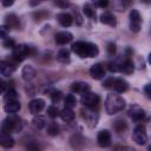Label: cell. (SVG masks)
Instances as JSON below:
<instances>
[{
    "label": "cell",
    "instance_id": "6da1fadb",
    "mask_svg": "<svg viewBox=\"0 0 151 151\" xmlns=\"http://www.w3.org/2000/svg\"><path fill=\"white\" fill-rule=\"evenodd\" d=\"M71 50L80 58H94L99 54L98 46L88 41H76L72 44Z\"/></svg>",
    "mask_w": 151,
    "mask_h": 151
},
{
    "label": "cell",
    "instance_id": "7a4b0ae2",
    "mask_svg": "<svg viewBox=\"0 0 151 151\" xmlns=\"http://www.w3.org/2000/svg\"><path fill=\"white\" fill-rule=\"evenodd\" d=\"M125 107V99L119 94H107L105 100V110L107 114H116Z\"/></svg>",
    "mask_w": 151,
    "mask_h": 151
},
{
    "label": "cell",
    "instance_id": "3957f363",
    "mask_svg": "<svg viewBox=\"0 0 151 151\" xmlns=\"http://www.w3.org/2000/svg\"><path fill=\"white\" fill-rule=\"evenodd\" d=\"M24 126V123L20 117L15 116L14 113L12 116H8L5 118L1 123V133H12V132H19L21 131Z\"/></svg>",
    "mask_w": 151,
    "mask_h": 151
},
{
    "label": "cell",
    "instance_id": "277c9868",
    "mask_svg": "<svg viewBox=\"0 0 151 151\" xmlns=\"http://www.w3.org/2000/svg\"><path fill=\"white\" fill-rule=\"evenodd\" d=\"M35 53L34 47L25 45V44H20V45H15V47L13 48L12 52V59H14L17 63H20L22 60H25L27 57H31Z\"/></svg>",
    "mask_w": 151,
    "mask_h": 151
},
{
    "label": "cell",
    "instance_id": "5b68a950",
    "mask_svg": "<svg viewBox=\"0 0 151 151\" xmlns=\"http://www.w3.org/2000/svg\"><path fill=\"white\" fill-rule=\"evenodd\" d=\"M103 87L112 90L118 93H123L129 90V83L123 78H107L103 83Z\"/></svg>",
    "mask_w": 151,
    "mask_h": 151
},
{
    "label": "cell",
    "instance_id": "8992f818",
    "mask_svg": "<svg viewBox=\"0 0 151 151\" xmlns=\"http://www.w3.org/2000/svg\"><path fill=\"white\" fill-rule=\"evenodd\" d=\"M80 103L85 107H88V109H92V110L98 111L99 110V105H100V97L97 93L87 92V93H85V94L81 96Z\"/></svg>",
    "mask_w": 151,
    "mask_h": 151
},
{
    "label": "cell",
    "instance_id": "52a82bcc",
    "mask_svg": "<svg viewBox=\"0 0 151 151\" xmlns=\"http://www.w3.org/2000/svg\"><path fill=\"white\" fill-rule=\"evenodd\" d=\"M81 117L83 119L85 120L86 125L88 127H96L97 123H98V119H99V116H98V111L96 110H92V109H88V107H85L81 110Z\"/></svg>",
    "mask_w": 151,
    "mask_h": 151
},
{
    "label": "cell",
    "instance_id": "ba28073f",
    "mask_svg": "<svg viewBox=\"0 0 151 151\" xmlns=\"http://www.w3.org/2000/svg\"><path fill=\"white\" fill-rule=\"evenodd\" d=\"M132 139L137 145H145L147 142L146 129L144 125H137L132 132Z\"/></svg>",
    "mask_w": 151,
    "mask_h": 151
},
{
    "label": "cell",
    "instance_id": "9c48e42d",
    "mask_svg": "<svg viewBox=\"0 0 151 151\" xmlns=\"http://www.w3.org/2000/svg\"><path fill=\"white\" fill-rule=\"evenodd\" d=\"M142 17L137 9H131L130 12V29L134 33H138L142 28Z\"/></svg>",
    "mask_w": 151,
    "mask_h": 151
},
{
    "label": "cell",
    "instance_id": "30bf717a",
    "mask_svg": "<svg viewBox=\"0 0 151 151\" xmlns=\"http://www.w3.org/2000/svg\"><path fill=\"white\" fill-rule=\"evenodd\" d=\"M18 63L12 59L11 61H6V60H1L0 63V73L2 77H9L14 71H15V65Z\"/></svg>",
    "mask_w": 151,
    "mask_h": 151
},
{
    "label": "cell",
    "instance_id": "8fae6325",
    "mask_svg": "<svg viewBox=\"0 0 151 151\" xmlns=\"http://www.w3.org/2000/svg\"><path fill=\"white\" fill-rule=\"evenodd\" d=\"M127 114H129V117H130L132 120H134V122H142V120L145 118V111H144L140 106H138V105H132V106L129 109Z\"/></svg>",
    "mask_w": 151,
    "mask_h": 151
},
{
    "label": "cell",
    "instance_id": "7c38bea8",
    "mask_svg": "<svg viewBox=\"0 0 151 151\" xmlns=\"http://www.w3.org/2000/svg\"><path fill=\"white\" fill-rule=\"evenodd\" d=\"M98 145L101 147H107L111 145V133L109 130H101L97 134Z\"/></svg>",
    "mask_w": 151,
    "mask_h": 151
},
{
    "label": "cell",
    "instance_id": "4fadbf2b",
    "mask_svg": "<svg viewBox=\"0 0 151 151\" xmlns=\"http://www.w3.org/2000/svg\"><path fill=\"white\" fill-rule=\"evenodd\" d=\"M90 76L94 79V80H100L105 77V68L101 64H93L90 67Z\"/></svg>",
    "mask_w": 151,
    "mask_h": 151
},
{
    "label": "cell",
    "instance_id": "5bb4252c",
    "mask_svg": "<svg viewBox=\"0 0 151 151\" xmlns=\"http://www.w3.org/2000/svg\"><path fill=\"white\" fill-rule=\"evenodd\" d=\"M45 107V100L41 98H35L28 103V110L32 114H38L39 112L42 111Z\"/></svg>",
    "mask_w": 151,
    "mask_h": 151
},
{
    "label": "cell",
    "instance_id": "9a60e30c",
    "mask_svg": "<svg viewBox=\"0 0 151 151\" xmlns=\"http://www.w3.org/2000/svg\"><path fill=\"white\" fill-rule=\"evenodd\" d=\"M71 90H72L73 92H76V93L83 96V94L90 92L91 86H90V84H87V83H85V81H76V83H73V84L71 85Z\"/></svg>",
    "mask_w": 151,
    "mask_h": 151
},
{
    "label": "cell",
    "instance_id": "2e32d148",
    "mask_svg": "<svg viewBox=\"0 0 151 151\" xmlns=\"http://www.w3.org/2000/svg\"><path fill=\"white\" fill-rule=\"evenodd\" d=\"M73 39V35L72 33L67 32V31H64V32H59L54 35V41L58 44V45H66L68 42H71Z\"/></svg>",
    "mask_w": 151,
    "mask_h": 151
},
{
    "label": "cell",
    "instance_id": "e0dca14e",
    "mask_svg": "<svg viewBox=\"0 0 151 151\" xmlns=\"http://www.w3.org/2000/svg\"><path fill=\"white\" fill-rule=\"evenodd\" d=\"M5 25H6L8 28L19 29V28H20V19H19L14 13L6 14V17H5Z\"/></svg>",
    "mask_w": 151,
    "mask_h": 151
},
{
    "label": "cell",
    "instance_id": "ac0fdd59",
    "mask_svg": "<svg viewBox=\"0 0 151 151\" xmlns=\"http://www.w3.org/2000/svg\"><path fill=\"white\" fill-rule=\"evenodd\" d=\"M100 22L104 25H109L111 27H116L117 26V19L116 17L111 13V12H104L100 15Z\"/></svg>",
    "mask_w": 151,
    "mask_h": 151
},
{
    "label": "cell",
    "instance_id": "d6986e66",
    "mask_svg": "<svg viewBox=\"0 0 151 151\" xmlns=\"http://www.w3.org/2000/svg\"><path fill=\"white\" fill-rule=\"evenodd\" d=\"M57 20L60 24V26H63V27H70L73 22V18L68 13H59L57 15Z\"/></svg>",
    "mask_w": 151,
    "mask_h": 151
},
{
    "label": "cell",
    "instance_id": "ffe728a7",
    "mask_svg": "<svg viewBox=\"0 0 151 151\" xmlns=\"http://www.w3.org/2000/svg\"><path fill=\"white\" fill-rule=\"evenodd\" d=\"M4 109H5V111H6L7 113L13 114V113H17V112L20 111L21 105H20L19 100H9V101H6Z\"/></svg>",
    "mask_w": 151,
    "mask_h": 151
},
{
    "label": "cell",
    "instance_id": "44dd1931",
    "mask_svg": "<svg viewBox=\"0 0 151 151\" xmlns=\"http://www.w3.org/2000/svg\"><path fill=\"white\" fill-rule=\"evenodd\" d=\"M21 76H22V79L25 81H31L35 77V70H34V67L31 66V65H25L22 67Z\"/></svg>",
    "mask_w": 151,
    "mask_h": 151
},
{
    "label": "cell",
    "instance_id": "7402d4cb",
    "mask_svg": "<svg viewBox=\"0 0 151 151\" xmlns=\"http://www.w3.org/2000/svg\"><path fill=\"white\" fill-rule=\"evenodd\" d=\"M0 145L5 149H9L14 146V138L9 133H1L0 136Z\"/></svg>",
    "mask_w": 151,
    "mask_h": 151
},
{
    "label": "cell",
    "instance_id": "603a6c76",
    "mask_svg": "<svg viewBox=\"0 0 151 151\" xmlns=\"http://www.w3.org/2000/svg\"><path fill=\"white\" fill-rule=\"evenodd\" d=\"M74 117H76V114H74V112L72 111V109H70V107H66V106H65V107L60 111V118H61L64 122H66V123L73 122Z\"/></svg>",
    "mask_w": 151,
    "mask_h": 151
},
{
    "label": "cell",
    "instance_id": "cb8c5ba5",
    "mask_svg": "<svg viewBox=\"0 0 151 151\" xmlns=\"http://www.w3.org/2000/svg\"><path fill=\"white\" fill-rule=\"evenodd\" d=\"M112 127H113V130H114L118 134H122V133H124V132L127 130V124H126L123 119H117V120L112 124Z\"/></svg>",
    "mask_w": 151,
    "mask_h": 151
},
{
    "label": "cell",
    "instance_id": "d4e9b609",
    "mask_svg": "<svg viewBox=\"0 0 151 151\" xmlns=\"http://www.w3.org/2000/svg\"><path fill=\"white\" fill-rule=\"evenodd\" d=\"M32 123H33V125H34L38 130H42L44 127H46V126H47L46 118H45L44 116H40V114L34 116V118L32 119Z\"/></svg>",
    "mask_w": 151,
    "mask_h": 151
},
{
    "label": "cell",
    "instance_id": "484cf974",
    "mask_svg": "<svg viewBox=\"0 0 151 151\" xmlns=\"http://www.w3.org/2000/svg\"><path fill=\"white\" fill-rule=\"evenodd\" d=\"M57 59L58 61L63 63V64H67L70 63V59H71V55H70V51L66 50V48H61L58 54H57Z\"/></svg>",
    "mask_w": 151,
    "mask_h": 151
},
{
    "label": "cell",
    "instance_id": "4316f807",
    "mask_svg": "<svg viewBox=\"0 0 151 151\" xmlns=\"http://www.w3.org/2000/svg\"><path fill=\"white\" fill-rule=\"evenodd\" d=\"M18 93H17V91L14 90V88H12V87H9L5 93H4V99H5V101H9V100H18Z\"/></svg>",
    "mask_w": 151,
    "mask_h": 151
},
{
    "label": "cell",
    "instance_id": "83f0119b",
    "mask_svg": "<svg viewBox=\"0 0 151 151\" xmlns=\"http://www.w3.org/2000/svg\"><path fill=\"white\" fill-rule=\"evenodd\" d=\"M83 13L90 19H96V11L90 4H85L83 6Z\"/></svg>",
    "mask_w": 151,
    "mask_h": 151
},
{
    "label": "cell",
    "instance_id": "f1b7e54d",
    "mask_svg": "<svg viewBox=\"0 0 151 151\" xmlns=\"http://www.w3.org/2000/svg\"><path fill=\"white\" fill-rule=\"evenodd\" d=\"M130 4H131V0H114L113 7H114L117 11L122 12V11H124Z\"/></svg>",
    "mask_w": 151,
    "mask_h": 151
},
{
    "label": "cell",
    "instance_id": "f546056e",
    "mask_svg": "<svg viewBox=\"0 0 151 151\" xmlns=\"http://www.w3.org/2000/svg\"><path fill=\"white\" fill-rule=\"evenodd\" d=\"M47 133L50 134V136H58L59 134V132H60V129H59V126L57 125V123H50L48 125H47Z\"/></svg>",
    "mask_w": 151,
    "mask_h": 151
},
{
    "label": "cell",
    "instance_id": "4dcf8cb0",
    "mask_svg": "<svg viewBox=\"0 0 151 151\" xmlns=\"http://www.w3.org/2000/svg\"><path fill=\"white\" fill-rule=\"evenodd\" d=\"M64 103H65V106L66 107L72 109V107H74L77 105V99H76V97L73 94H67L65 97V99H64Z\"/></svg>",
    "mask_w": 151,
    "mask_h": 151
},
{
    "label": "cell",
    "instance_id": "1f68e13d",
    "mask_svg": "<svg viewBox=\"0 0 151 151\" xmlns=\"http://www.w3.org/2000/svg\"><path fill=\"white\" fill-rule=\"evenodd\" d=\"M48 15H50V13H48L47 11H45V9H40V11H38V12H34V13H33V18H34L37 21L44 20V19H46Z\"/></svg>",
    "mask_w": 151,
    "mask_h": 151
},
{
    "label": "cell",
    "instance_id": "d6a6232c",
    "mask_svg": "<svg viewBox=\"0 0 151 151\" xmlns=\"http://www.w3.org/2000/svg\"><path fill=\"white\" fill-rule=\"evenodd\" d=\"M48 93H50V97H51V99H52L53 103H58V101L63 98V93H61V91H59V90H52V91H50Z\"/></svg>",
    "mask_w": 151,
    "mask_h": 151
},
{
    "label": "cell",
    "instance_id": "836d02e7",
    "mask_svg": "<svg viewBox=\"0 0 151 151\" xmlns=\"http://www.w3.org/2000/svg\"><path fill=\"white\" fill-rule=\"evenodd\" d=\"M47 114H48L51 118H55V117L60 116V111H59V109H58L57 106L51 105V106L47 107Z\"/></svg>",
    "mask_w": 151,
    "mask_h": 151
},
{
    "label": "cell",
    "instance_id": "e575fe53",
    "mask_svg": "<svg viewBox=\"0 0 151 151\" xmlns=\"http://www.w3.org/2000/svg\"><path fill=\"white\" fill-rule=\"evenodd\" d=\"M110 0H92V5L97 8H105Z\"/></svg>",
    "mask_w": 151,
    "mask_h": 151
},
{
    "label": "cell",
    "instance_id": "d590c367",
    "mask_svg": "<svg viewBox=\"0 0 151 151\" xmlns=\"http://www.w3.org/2000/svg\"><path fill=\"white\" fill-rule=\"evenodd\" d=\"M116 51H117V47H116V44L114 42H109L107 45H106V52H107V54L109 55H111V57H113L114 54H116Z\"/></svg>",
    "mask_w": 151,
    "mask_h": 151
},
{
    "label": "cell",
    "instance_id": "8d00e7d4",
    "mask_svg": "<svg viewBox=\"0 0 151 151\" xmlns=\"http://www.w3.org/2000/svg\"><path fill=\"white\" fill-rule=\"evenodd\" d=\"M2 46L5 47V48H14L15 47V41L12 39V38H6V39H4V42H2Z\"/></svg>",
    "mask_w": 151,
    "mask_h": 151
},
{
    "label": "cell",
    "instance_id": "74e56055",
    "mask_svg": "<svg viewBox=\"0 0 151 151\" xmlns=\"http://www.w3.org/2000/svg\"><path fill=\"white\" fill-rule=\"evenodd\" d=\"M53 4L57 7H60V8H67V7H70V1L68 0H53Z\"/></svg>",
    "mask_w": 151,
    "mask_h": 151
},
{
    "label": "cell",
    "instance_id": "f35d334b",
    "mask_svg": "<svg viewBox=\"0 0 151 151\" xmlns=\"http://www.w3.org/2000/svg\"><path fill=\"white\" fill-rule=\"evenodd\" d=\"M143 92H144V94H145V97H146L147 99H151V83H147V84L144 86Z\"/></svg>",
    "mask_w": 151,
    "mask_h": 151
},
{
    "label": "cell",
    "instance_id": "ab89813d",
    "mask_svg": "<svg viewBox=\"0 0 151 151\" xmlns=\"http://www.w3.org/2000/svg\"><path fill=\"white\" fill-rule=\"evenodd\" d=\"M8 29H9V28H8L6 25H4V26L0 27V37H1V39H6V38H7Z\"/></svg>",
    "mask_w": 151,
    "mask_h": 151
},
{
    "label": "cell",
    "instance_id": "60d3db41",
    "mask_svg": "<svg viewBox=\"0 0 151 151\" xmlns=\"http://www.w3.org/2000/svg\"><path fill=\"white\" fill-rule=\"evenodd\" d=\"M73 13H74V17H76V22H77L78 25H81V24H83V19H81V15L78 13L77 8L73 9Z\"/></svg>",
    "mask_w": 151,
    "mask_h": 151
},
{
    "label": "cell",
    "instance_id": "b9f144b4",
    "mask_svg": "<svg viewBox=\"0 0 151 151\" xmlns=\"http://www.w3.org/2000/svg\"><path fill=\"white\" fill-rule=\"evenodd\" d=\"M14 1L15 0H1V4H2L4 7H9V6H12L14 4Z\"/></svg>",
    "mask_w": 151,
    "mask_h": 151
},
{
    "label": "cell",
    "instance_id": "7bdbcfd3",
    "mask_svg": "<svg viewBox=\"0 0 151 151\" xmlns=\"http://www.w3.org/2000/svg\"><path fill=\"white\" fill-rule=\"evenodd\" d=\"M6 81L5 80H1L0 81V91H1V93H5L6 92Z\"/></svg>",
    "mask_w": 151,
    "mask_h": 151
},
{
    "label": "cell",
    "instance_id": "ee69618b",
    "mask_svg": "<svg viewBox=\"0 0 151 151\" xmlns=\"http://www.w3.org/2000/svg\"><path fill=\"white\" fill-rule=\"evenodd\" d=\"M40 2V0H29V5L31 6H37Z\"/></svg>",
    "mask_w": 151,
    "mask_h": 151
},
{
    "label": "cell",
    "instance_id": "f6af8a7d",
    "mask_svg": "<svg viewBox=\"0 0 151 151\" xmlns=\"http://www.w3.org/2000/svg\"><path fill=\"white\" fill-rule=\"evenodd\" d=\"M147 61H149V63L151 64V52L149 53V57H147Z\"/></svg>",
    "mask_w": 151,
    "mask_h": 151
},
{
    "label": "cell",
    "instance_id": "bcb514c9",
    "mask_svg": "<svg viewBox=\"0 0 151 151\" xmlns=\"http://www.w3.org/2000/svg\"><path fill=\"white\" fill-rule=\"evenodd\" d=\"M143 2H146V4H149V2H151V0H142Z\"/></svg>",
    "mask_w": 151,
    "mask_h": 151
},
{
    "label": "cell",
    "instance_id": "7dc6e473",
    "mask_svg": "<svg viewBox=\"0 0 151 151\" xmlns=\"http://www.w3.org/2000/svg\"><path fill=\"white\" fill-rule=\"evenodd\" d=\"M149 150H150V151H151V145H150V146H149Z\"/></svg>",
    "mask_w": 151,
    "mask_h": 151
}]
</instances>
